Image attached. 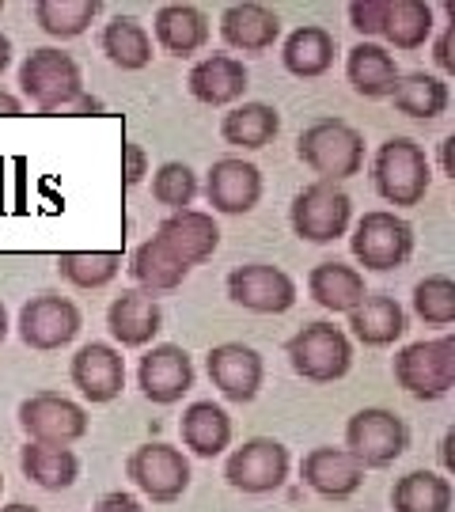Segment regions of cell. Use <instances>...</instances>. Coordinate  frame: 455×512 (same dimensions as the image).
<instances>
[{
  "label": "cell",
  "mask_w": 455,
  "mask_h": 512,
  "mask_svg": "<svg viewBox=\"0 0 455 512\" xmlns=\"http://www.w3.org/2000/svg\"><path fill=\"white\" fill-rule=\"evenodd\" d=\"M19 92L35 103L38 114L54 118L57 107H65L69 99L84 92V73L73 54L57 46H38L19 65Z\"/></svg>",
  "instance_id": "cell-3"
},
{
  "label": "cell",
  "mask_w": 455,
  "mask_h": 512,
  "mask_svg": "<svg viewBox=\"0 0 455 512\" xmlns=\"http://www.w3.org/2000/svg\"><path fill=\"white\" fill-rule=\"evenodd\" d=\"M452 440L455 433H444V440H440V463H444V471H452Z\"/></svg>",
  "instance_id": "cell-46"
},
{
  "label": "cell",
  "mask_w": 455,
  "mask_h": 512,
  "mask_svg": "<svg viewBox=\"0 0 455 512\" xmlns=\"http://www.w3.org/2000/svg\"><path fill=\"white\" fill-rule=\"evenodd\" d=\"M304 486L327 501H346L364 486V467L346 448H311L300 463Z\"/></svg>",
  "instance_id": "cell-19"
},
{
  "label": "cell",
  "mask_w": 455,
  "mask_h": 512,
  "mask_svg": "<svg viewBox=\"0 0 455 512\" xmlns=\"http://www.w3.org/2000/svg\"><path fill=\"white\" fill-rule=\"evenodd\" d=\"M99 46L114 69L122 73H137L152 65V35L145 31V23L133 16H114L99 35Z\"/></svg>",
  "instance_id": "cell-30"
},
{
  "label": "cell",
  "mask_w": 455,
  "mask_h": 512,
  "mask_svg": "<svg viewBox=\"0 0 455 512\" xmlns=\"http://www.w3.org/2000/svg\"><path fill=\"white\" fill-rule=\"evenodd\" d=\"M80 327H84V315L61 293H38L19 311V338H23V346L38 349V353H54V349L69 346L80 334Z\"/></svg>",
  "instance_id": "cell-12"
},
{
  "label": "cell",
  "mask_w": 455,
  "mask_h": 512,
  "mask_svg": "<svg viewBox=\"0 0 455 512\" xmlns=\"http://www.w3.org/2000/svg\"><path fill=\"white\" fill-rule=\"evenodd\" d=\"M164 327V311L156 304V296L141 293V289H126L114 296L107 308V330L118 346L141 349L148 346Z\"/></svg>",
  "instance_id": "cell-20"
},
{
  "label": "cell",
  "mask_w": 455,
  "mask_h": 512,
  "mask_svg": "<svg viewBox=\"0 0 455 512\" xmlns=\"http://www.w3.org/2000/svg\"><path fill=\"white\" fill-rule=\"evenodd\" d=\"M0 12H4V4H0Z\"/></svg>",
  "instance_id": "cell-51"
},
{
  "label": "cell",
  "mask_w": 455,
  "mask_h": 512,
  "mask_svg": "<svg viewBox=\"0 0 455 512\" xmlns=\"http://www.w3.org/2000/svg\"><path fill=\"white\" fill-rule=\"evenodd\" d=\"M296 156L319 175V183H342L361 175L364 167V137L361 129H353L342 118H319L311 122L300 141H296Z\"/></svg>",
  "instance_id": "cell-1"
},
{
  "label": "cell",
  "mask_w": 455,
  "mask_h": 512,
  "mask_svg": "<svg viewBox=\"0 0 455 512\" xmlns=\"http://www.w3.org/2000/svg\"><path fill=\"white\" fill-rule=\"evenodd\" d=\"M8 338V311H4V304H0V342Z\"/></svg>",
  "instance_id": "cell-49"
},
{
  "label": "cell",
  "mask_w": 455,
  "mask_h": 512,
  "mask_svg": "<svg viewBox=\"0 0 455 512\" xmlns=\"http://www.w3.org/2000/svg\"><path fill=\"white\" fill-rule=\"evenodd\" d=\"M88 425V410L69 395H57V391H38V395L19 403V429L35 444L69 448V444L88 437Z\"/></svg>",
  "instance_id": "cell-9"
},
{
  "label": "cell",
  "mask_w": 455,
  "mask_h": 512,
  "mask_svg": "<svg viewBox=\"0 0 455 512\" xmlns=\"http://www.w3.org/2000/svg\"><path fill=\"white\" fill-rule=\"evenodd\" d=\"M0 512H38L35 505H23V501H16V505H4Z\"/></svg>",
  "instance_id": "cell-48"
},
{
  "label": "cell",
  "mask_w": 455,
  "mask_h": 512,
  "mask_svg": "<svg viewBox=\"0 0 455 512\" xmlns=\"http://www.w3.org/2000/svg\"><path fill=\"white\" fill-rule=\"evenodd\" d=\"M12 65V38L8 35H0V73Z\"/></svg>",
  "instance_id": "cell-47"
},
{
  "label": "cell",
  "mask_w": 455,
  "mask_h": 512,
  "mask_svg": "<svg viewBox=\"0 0 455 512\" xmlns=\"http://www.w3.org/2000/svg\"><path fill=\"white\" fill-rule=\"evenodd\" d=\"M383 16H387V0H353L349 4V27L364 38L383 35Z\"/></svg>",
  "instance_id": "cell-40"
},
{
  "label": "cell",
  "mask_w": 455,
  "mask_h": 512,
  "mask_svg": "<svg viewBox=\"0 0 455 512\" xmlns=\"http://www.w3.org/2000/svg\"><path fill=\"white\" fill-rule=\"evenodd\" d=\"M228 296H232V304L258 311V315H281L296 304V281L281 266L247 262L228 274Z\"/></svg>",
  "instance_id": "cell-13"
},
{
  "label": "cell",
  "mask_w": 455,
  "mask_h": 512,
  "mask_svg": "<svg viewBox=\"0 0 455 512\" xmlns=\"http://www.w3.org/2000/svg\"><path fill=\"white\" fill-rule=\"evenodd\" d=\"M205 372L228 403H251L266 380L262 353L243 342H220L205 353Z\"/></svg>",
  "instance_id": "cell-14"
},
{
  "label": "cell",
  "mask_w": 455,
  "mask_h": 512,
  "mask_svg": "<svg viewBox=\"0 0 455 512\" xmlns=\"http://www.w3.org/2000/svg\"><path fill=\"white\" fill-rule=\"evenodd\" d=\"M19 471L31 478L42 490H69L76 478H80V459L73 448H61V444H35L27 440L19 448Z\"/></svg>",
  "instance_id": "cell-28"
},
{
  "label": "cell",
  "mask_w": 455,
  "mask_h": 512,
  "mask_svg": "<svg viewBox=\"0 0 455 512\" xmlns=\"http://www.w3.org/2000/svg\"><path fill=\"white\" fill-rule=\"evenodd\" d=\"M346 76L361 99H387L399 84L395 54L380 42H357L346 57Z\"/></svg>",
  "instance_id": "cell-25"
},
{
  "label": "cell",
  "mask_w": 455,
  "mask_h": 512,
  "mask_svg": "<svg viewBox=\"0 0 455 512\" xmlns=\"http://www.w3.org/2000/svg\"><path fill=\"white\" fill-rule=\"evenodd\" d=\"M277 129H281V114L270 103H243V107H232L220 118V137L232 148H243V152L266 148L277 137Z\"/></svg>",
  "instance_id": "cell-31"
},
{
  "label": "cell",
  "mask_w": 455,
  "mask_h": 512,
  "mask_svg": "<svg viewBox=\"0 0 455 512\" xmlns=\"http://www.w3.org/2000/svg\"><path fill=\"white\" fill-rule=\"evenodd\" d=\"M289 448L273 437L243 440L236 452L224 463V478L239 494H273L289 478Z\"/></svg>",
  "instance_id": "cell-10"
},
{
  "label": "cell",
  "mask_w": 455,
  "mask_h": 512,
  "mask_svg": "<svg viewBox=\"0 0 455 512\" xmlns=\"http://www.w3.org/2000/svg\"><path fill=\"white\" fill-rule=\"evenodd\" d=\"M137 387L148 403L175 406L194 387V357L182 346H152L137 365Z\"/></svg>",
  "instance_id": "cell-16"
},
{
  "label": "cell",
  "mask_w": 455,
  "mask_h": 512,
  "mask_svg": "<svg viewBox=\"0 0 455 512\" xmlns=\"http://www.w3.org/2000/svg\"><path fill=\"white\" fill-rule=\"evenodd\" d=\"M395 384L414 399H444L455 387V338L414 342L395 357Z\"/></svg>",
  "instance_id": "cell-5"
},
{
  "label": "cell",
  "mask_w": 455,
  "mask_h": 512,
  "mask_svg": "<svg viewBox=\"0 0 455 512\" xmlns=\"http://www.w3.org/2000/svg\"><path fill=\"white\" fill-rule=\"evenodd\" d=\"M410 448L406 421L387 406H364L346 421V452L364 471L368 467H391Z\"/></svg>",
  "instance_id": "cell-7"
},
{
  "label": "cell",
  "mask_w": 455,
  "mask_h": 512,
  "mask_svg": "<svg viewBox=\"0 0 455 512\" xmlns=\"http://www.w3.org/2000/svg\"><path fill=\"white\" fill-rule=\"evenodd\" d=\"M220 38L239 54H266L281 38V16L266 4H255V0L228 4L220 16Z\"/></svg>",
  "instance_id": "cell-21"
},
{
  "label": "cell",
  "mask_w": 455,
  "mask_h": 512,
  "mask_svg": "<svg viewBox=\"0 0 455 512\" xmlns=\"http://www.w3.org/2000/svg\"><path fill=\"white\" fill-rule=\"evenodd\" d=\"M452 152H455V137H444V141H440V175H444V179H455Z\"/></svg>",
  "instance_id": "cell-44"
},
{
  "label": "cell",
  "mask_w": 455,
  "mask_h": 512,
  "mask_svg": "<svg viewBox=\"0 0 455 512\" xmlns=\"http://www.w3.org/2000/svg\"><path fill=\"white\" fill-rule=\"evenodd\" d=\"M353 220V198L334 183H308L289 205L292 232L304 243H334L349 232Z\"/></svg>",
  "instance_id": "cell-6"
},
{
  "label": "cell",
  "mask_w": 455,
  "mask_h": 512,
  "mask_svg": "<svg viewBox=\"0 0 455 512\" xmlns=\"http://www.w3.org/2000/svg\"><path fill=\"white\" fill-rule=\"evenodd\" d=\"M152 198L160 205H167V209L182 213V209H190L194 198H198V175L186 164H179V160H171V164H164L152 175Z\"/></svg>",
  "instance_id": "cell-39"
},
{
  "label": "cell",
  "mask_w": 455,
  "mask_h": 512,
  "mask_svg": "<svg viewBox=\"0 0 455 512\" xmlns=\"http://www.w3.org/2000/svg\"><path fill=\"white\" fill-rule=\"evenodd\" d=\"M152 239L179 262L182 270H194L205 258H213V251L220 247V228H217V220H213V213L182 209V213H171V217L156 228Z\"/></svg>",
  "instance_id": "cell-15"
},
{
  "label": "cell",
  "mask_w": 455,
  "mask_h": 512,
  "mask_svg": "<svg viewBox=\"0 0 455 512\" xmlns=\"http://www.w3.org/2000/svg\"><path fill=\"white\" fill-rule=\"evenodd\" d=\"M414 315L425 327H452L455 323V281L448 274H429L414 285Z\"/></svg>",
  "instance_id": "cell-38"
},
{
  "label": "cell",
  "mask_w": 455,
  "mask_h": 512,
  "mask_svg": "<svg viewBox=\"0 0 455 512\" xmlns=\"http://www.w3.org/2000/svg\"><path fill=\"white\" fill-rule=\"evenodd\" d=\"M399 114L406 118H421V122H433L440 114H448V103H452V92L448 84L433 73H406L399 76L395 92L387 95Z\"/></svg>",
  "instance_id": "cell-33"
},
{
  "label": "cell",
  "mask_w": 455,
  "mask_h": 512,
  "mask_svg": "<svg viewBox=\"0 0 455 512\" xmlns=\"http://www.w3.org/2000/svg\"><path fill=\"white\" fill-rule=\"evenodd\" d=\"M126 475L133 478V486L148 497V501H156V505H171V501H179L186 490H190V459L182 456L179 448H171V444H141V448H133V456L126 463Z\"/></svg>",
  "instance_id": "cell-11"
},
{
  "label": "cell",
  "mask_w": 455,
  "mask_h": 512,
  "mask_svg": "<svg viewBox=\"0 0 455 512\" xmlns=\"http://www.w3.org/2000/svg\"><path fill=\"white\" fill-rule=\"evenodd\" d=\"M205 198L213 205V213L243 217L262 202V171L239 156H224L205 175Z\"/></svg>",
  "instance_id": "cell-17"
},
{
  "label": "cell",
  "mask_w": 455,
  "mask_h": 512,
  "mask_svg": "<svg viewBox=\"0 0 455 512\" xmlns=\"http://www.w3.org/2000/svg\"><path fill=\"white\" fill-rule=\"evenodd\" d=\"M179 437L194 456L217 459L220 452H228V444H232V418H228L224 406L201 399V403H190L182 410Z\"/></svg>",
  "instance_id": "cell-26"
},
{
  "label": "cell",
  "mask_w": 455,
  "mask_h": 512,
  "mask_svg": "<svg viewBox=\"0 0 455 512\" xmlns=\"http://www.w3.org/2000/svg\"><path fill=\"white\" fill-rule=\"evenodd\" d=\"M129 274L141 285V293L152 296V293H171V289H179L190 270H182L179 262L167 255L156 239H145V243L133 251V258H129Z\"/></svg>",
  "instance_id": "cell-35"
},
{
  "label": "cell",
  "mask_w": 455,
  "mask_h": 512,
  "mask_svg": "<svg viewBox=\"0 0 455 512\" xmlns=\"http://www.w3.org/2000/svg\"><path fill=\"white\" fill-rule=\"evenodd\" d=\"M349 330L364 346H391V342H399L402 334H406V308L395 296L368 293L357 308L349 311Z\"/></svg>",
  "instance_id": "cell-24"
},
{
  "label": "cell",
  "mask_w": 455,
  "mask_h": 512,
  "mask_svg": "<svg viewBox=\"0 0 455 512\" xmlns=\"http://www.w3.org/2000/svg\"><path fill=\"white\" fill-rule=\"evenodd\" d=\"M69 372H73L76 391L95 406L114 403L122 395V387H126V361L107 342H88V346L76 349Z\"/></svg>",
  "instance_id": "cell-18"
},
{
  "label": "cell",
  "mask_w": 455,
  "mask_h": 512,
  "mask_svg": "<svg viewBox=\"0 0 455 512\" xmlns=\"http://www.w3.org/2000/svg\"><path fill=\"white\" fill-rule=\"evenodd\" d=\"M99 16L95 0H38L35 19L50 38H80Z\"/></svg>",
  "instance_id": "cell-37"
},
{
  "label": "cell",
  "mask_w": 455,
  "mask_h": 512,
  "mask_svg": "<svg viewBox=\"0 0 455 512\" xmlns=\"http://www.w3.org/2000/svg\"><path fill=\"white\" fill-rule=\"evenodd\" d=\"M23 114V99L0 88V118H19Z\"/></svg>",
  "instance_id": "cell-45"
},
{
  "label": "cell",
  "mask_w": 455,
  "mask_h": 512,
  "mask_svg": "<svg viewBox=\"0 0 455 512\" xmlns=\"http://www.w3.org/2000/svg\"><path fill=\"white\" fill-rule=\"evenodd\" d=\"M395 512H452V482L437 471H410L391 490Z\"/></svg>",
  "instance_id": "cell-34"
},
{
  "label": "cell",
  "mask_w": 455,
  "mask_h": 512,
  "mask_svg": "<svg viewBox=\"0 0 455 512\" xmlns=\"http://www.w3.org/2000/svg\"><path fill=\"white\" fill-rule=\"evenodd\" d=\"M186 84H190V95L205 107H228L247 92V65L232 54H209L190 69Z\"/></svg>",
  "instance_id": "cell-22"
},
{
  "label": "cell",
  "mask_w": 455,
  "mask_h": 512,
  "mask_svg": "<svg viewBox=\"0 0 455 512\" xmlns=\"http://www.w3.org/2000/svg\"><path fill=\"white\" fill-rule=\"evenodd\" d=\"M289 365L300 380L311 384H334L353 365V342L334 323H308L289 338Z\"/></svg>",
  "instance_id": "cell-4"
},
{
  "label": "cell",
  "mask_w": 455,
  "mask_h": 512,
  "mask_svg": "<svg viewBox=\"0 0 455 512\" xmlns=\"http://www.w3.org/2000/svg\"><path fill=\"white\" fill-rule=\"evenodd\" d=\"M126 186H137L141 179L148 175V152L145 145H137V141H126Z\"/></svg>",
  "instance_id": "cell-41"
},
{
  "label": "cell",
  "mask_w": 455,
  "mask_h": 512,
  "mask_svg": "<svg viewBox=\"0 0 455 512\" xmlns=\"http://www.w3.org/2000/svg\"><path fill=\"white\" fill-rule=\"evenodd\" d=\"M57 274L73 289H103L122 274V255L118 251H65L57 255Z\"/></svg>",
  "instance_id": "cell-36"
},
{
  "label": "cell",
  "mask_w": 455,
  "mask_h": 512,
  "mask_svg": "<svg viewBox=\"0 0 455 512\" xmlns=\"http://www.w3.org/2000/svg\"><path fill=\"white\" fill-rule=\"evenodd\" d=\"M349 247H353V258L361 262L364 270L387 274V270H399V266L410 262V255H414V228L402 217H395V213H387V209H372V213H364L357 220Z\"/></svg>",
  "instance_id": "cell-8"
},
{
  "label": "cell",
  "mask_w": 455,
  "mask_h": 512,
  "mask_svg": "<svg viewBox=\"0 0 455 512\" xmlns=\"http://www.w3.org/2000/svg\"><path fill=\"white\" fill-rule=\"evenodd\" d=\"M91 512H145V505L133 494H126V490H110V494L99 497V505Z\"/></svg>",
  "instance_id": "cell-42"
},
{
  "label": "cell",
  "mask_w": 455,
  "mask_h": 512,
  "mask_svg": "<svg viewBox=\"0 0 455 512\" xmlns=\"http://www.w3.org/2000/svg\"><path fill=\"white\" fill-rule=\"evenodd\" d=\"M0 490H4V478H0Z\"/></svg>",
  "instance_id": "cell-50"
},
{
  "label": "cell",
  "mask_w": 455,
  "mask_h": 512,
  "mask_svg": "<svg viewBox=\"0 0 455 512\" xmlns=\"http://www.w3.org/2000/svg\"><path fill=\"white\" fill-rule=\"evenodd\" d=\"M452 42H455V27H444V35L437 38V46H433V61H437L440 73H455V54H452Z\"/></svg>",
  "instance_id": "cell-43"
},
{
  "label": "cell",
  "mask_w": 455,
  "mask_h": 512,
  "mask_svg": "<svg viewBox=\"0 0 455 512\" xmlns=\"http://www.w3.org/2000/svg\"><path fill=\"white\" fill-rule=\"evenodd\" d=\"M152 35L167 54L194 57L209 42V16L194 4H164L152 16Z\"/></svg>",
  "instance_id": "cell-23"
},
{
  "label": "cell",
  "mask_w": 455,
  "mask_h": 512,
  "mask_svg": "<svg viewBox=\"0 0 455 512\" xmlns=\"http://www.w3.org/2000/svg\"><path fill=\"white\" fill-rule=\"evenodd\" d=\"M433 27H437V12L433 4L425 0H387V16H383V38L410 54V50H421L429 38H433Z\"/></svg>",
  "instance_id": "cell-32"
},
{
  "label": "cell",
  "mask_w": 455,
  "mask_h": 512,
  "mask_svg": "<svg viewBox=\"0 0 455 512\" xmlns=\"http://www.w3.org/2000/svg\"><path fill=\"white\" fill-rule=\"evenodd\" d=\"M334 54H338V42L330 35L327 27H319V23H304V27H296L289 38H285V46H281V61H285V69L292 76H300V80H315V76H323L334 69Z\"/></svg>",
  "instance_id": "cell-27"
},
{
  "label": "cell",
  "mask_w": 455,
  "mask_h": 512,
  "mask_svg": "<svg viewBox=\"0 0 455 512\" xmlns=\"http://www.w3.org/2000/svg\"><path fill=\"white\" fill-rule=\"evenodd\" d=\"M372 183L380 190V198L387 205H421L429 186H433V167L425 148L414 137H391L376 148V160H372Z\"/></svg>",
  "instance_id": "cell-2"
},
{
  "label": "cell",
  "mask_w": 455,
  "mask_h": 512,
  "mask_svg": "<svg viewBox=\"0 0 455 512\" xmlns=\"http://www.w3.org/2000/svg\"><path fill=\"white\" fill-rule=\"evenodd\" d=\"M308 293L319 308L353 311L368 296V289H364L361 270H353L346 262H319L308 274Z\"/></svg>",
  "instance_id": "cell-29"
}]
</instances>
